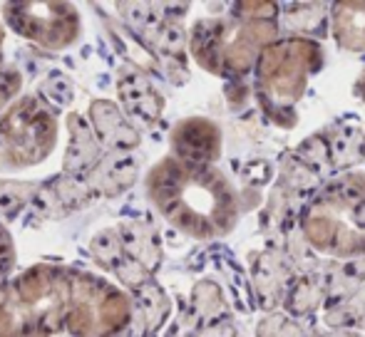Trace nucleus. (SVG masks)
Instances as JSON below:
<instances>
[{"label": "nucleus", "instance_id": "f257e3e1", "mask_svg": "<svg viewBox=\"0 0 365 337\" xmlns=\"http://www.w3.org/2000/svg\"><path fill=\"white\" fill-rule=\"evenodd\" d=\"M55 141V119L35 105V100H23L0 119V144L15 164H35L45 159Z\"/></svg>", "mask_w": 365, "mask_h": 337}, {"label": "nucleus", "instance_id": "f03ea898", "mask_svg": "<svg viewBox=\"0 0 365 337\" xmlns=\"http://www.w3.org/2000/svg\"><path fill=\"white\" fill-rule=\"evenodd\" d=\"M80 288L73 290L77 298L70 330L77 337H110L127 320V303L115 288L92 275H75Z\"/></svg>", "mask_w": 365, "mask_h": 337}, {"label": "nucleus", "instance_id": "7ed1b4c3", "mask_svg": "<svg viewBox=\"0 0 365 337\" xmlns=\"http://www.w3.org/2000/svg\"><path fill=\"white\" fill-rule=\"evenodd\" d=\"M10 28L50 50L68 48L80 33V20L70 5L60 3H15L5 5Z\"/></svg>", "mask_w": 365, "mask_h": 337}, {"label": "nucleus", "instance_id": "20e7f679", "mask_svg": "<svg viewBox=\"0 0 365 337\" xmlns=\"http://www.w3.org/2000/svg\"><path fill=\"white\" fill-rule=\"evenodd\" d=\"M92 119H95L97 129H100V139H105L107 144H115V146L127 144L125 134L132 129L125 124L122 114L110 102H95V105H92Z\"/></svg>", "mask_w": 365, "mask_h": 337}, {"label": "nucleus", "instance_id": "39448f33", "mask_svg": "<svg viewBox=\"0 0 365 337\" xmlns=\"http://www.w3.org/2000/svg\"><path fill=\"white\" fill-rule=\"evenodd\" d=\"M10 263H13V248H10V238L5 236V231L0 228V280L5 278Z\"/></svg>", "mask_w": 365, "mask_h": 337}, {"label": "nucleus", "instance_id": "423d86ee", "mask_svg": "<svg viewBox=\"0 0 365 337\" xmlns=\"http://www.w3.org/2000/svg\"><path fill=\"white\" fill-rule=\"evenodd\" d=\"M0 40H3V33H0Z\"/></svg>", "mask_w": 365, "mask_h": 337}]
</instances>
